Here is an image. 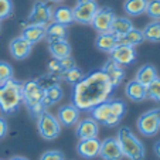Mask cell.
<instances>
[{
  "label": "cell",
  "instance_id": "21",
  "mask_svg": "<svg viewBox=\"0 0 160 160\" xmlns=\"http://www.w3.org/2000/svg\"><path fill=\"white\" fill-rule=\"evenodd\" d=\"M21 37L27 40L30 44H37L41 40L45 38V26H38V24H27L21 30Z\"/></svg>",
  "mask_w": 160,
  "mask_h": 160
},
{
  "label": "cell",
  "instance_id": "6",
  "mask_svg": "<svg viewBox=\"0 0 160 160\" xmlns=\"http://www.w3.org/2000/svg\"><path fill=\"white\" fill-rule=\"evenodd\" d=\"M138 130L142 136L152 138L160 132V106L146 111L136 121Z\"/></svg>",
  "mask_w": 160,
  "mask_h": 160
},
{
  "label": "cell",
  "instance_id": "33",
  "mask_svg": "<svg viewBox=\"0 0 160 160\" xmlns=\"http://www.w3.org/2000/svg\"><path fill=\"white\" fill-rule=\"evenodd\" d=\"M145 13L153 20H160V0H148Z\"/></svg>",
  "mask_w": 160,
  "mask_h": 160
},
{
  "label": "cell",
  "instance_id": "16",
  "mask_svg": "<svg viewBox=\"0 0 160 160\" xmlns=\"http://www.w3.org/2000/svg\"><path fill=\"white\" fill-rule=\"evenodd\" d=\"M99 148H101V140L98 138L82 139L77 145V153H78V156L84 157V159L91 160L99 156Z\"/></svg>",
  "mask_w": 160,
  "mask_h": 160
},
{
  "label": "cell",
  "instance_id": "30",
  "mask_svg": "<svg viewBox=\"0 0 160 160\" xmlns=\"http://www.w3.org/2000/svg\"><path fill=\"white\" fill-rule=\"evenodd\" d=\"M84 77H85V74L82 72V70L78 68L77 65L72 67V68H70V70L62 71V72L60 74V79H64V81H65L68 85H71V87L77 85Z\"/></svg>",
  "mask_w": 160,
  "mask_h": 160
},
{
  "label": "cell",
  "instance_id": "35",
  "mask_svg": "<svg viewBox=\"0 0 160 160\" xmlns=\"http://www.w3.org/2000/svg\"><path fill=\"white\" fill-rule=\"evenodd\" d=\"M38 160H65V154L61 150H45Z\"/></svg>",
  "mask_w": 160,
  "mask_h": 160
},
{
  "label": "cell",
  "instance_id": "18",
  "mask_svg": "<svg viewBox=\"0 0 160 160\" xmlns=\"http://www.w3.org/2000/svg\"><path fill=\"white\" fill-rule=\"evenodd\" d=\"M64 98V91L58 82H52L50 85L44 87V94H42V103L45 108L52 106L58 103Z\"/></svg>",
  "mask_w": 160,
  "mask_h": 160
},
{
  "label": "cell",
  "instance_id": "7",
  "mask_svg": "<svg viewBox=\"0 0 160 160\" xmlns=\"http://www.w3.org/2000/svg\"><path fill=\"white\" fill-rule=\"evenodd\" d=\"M37 129L44 140H55L61 135V125L58 119L47 111L37 118Z\"/></svg>",
  "mask_w": 160,
  "mask_h": 160
},
{
  "label": "cell",
  "instance_id": "10",
  "mask_svg": "<svg viewBox=\"0 0 160 160\" xmlns=\"http://www.w3.org/2000/svg\"><path fill=\"white\" fill-rule=\"evenodd\" d=\"M51 13L52 9L45 2H37L33 4L30 13H28L27 23L28 24L47 26L51 23Z\"/></svg>",
  "mask_w": 160,
  "mask_h": 160
},
{
  "label": "cell",
  "instance_id": "13",
  "mask_svg": "<svg viewBox=\"0 0 160 160\" xmlns=\"http://www.w3.org/2000/svg\"><path fill=\"white\" fill-rule=\"evenodd\" d=\"M99 157L102 160H122L123 159V152L121 149L116 138H106L103 142H101L99 148Z\"/></svg>",
  "mask_w": 160,
  "mask_h": 160
},
{
  "label": "cell",
  "instance_id": "22",
  "mask_svg": "<svg viewBox=\"0 0 160 160\" xmlns=\"http://www.w3.org/2000/svg\"><path fill=\"white\" fill-rule=\"evenodd\" d=\"M118 45V38L109 31V33H101L98 34L97 40H95V47L102 52H111L112 50Z\"/></svg>",
  "mask_w": 160,
  "mask_h": 160
},
{
  "label": "cell",
  "instance_id": "9",
  "mask_svg": "<svg viewBox=\"0 0 160 160\" xmlns=\"http://www.w3.org/2000/svg\"><path fill=\"white\" fill-rule=\"evenodd\" d=\"M115 12L113 9L108 6H103V7H98L97 13H95L94 18H92V23L91 26L94 27V30L98 31V34L101 33H109L112 27V23L115 20Z\"/></svg>",
  "mask_w": 160,
  "mask_h": 160
},
{
  "label": "cell",
  "instance_id": "8",
  "mask_svg": "<svg viewBox=\"0 0 160 160\" xmlns=\"http://www.w3.org/2000/svg\"><path fill=\"white\" fill-rule=\"evenodd\" d=\"M97 10H98V3L95 0H77V4L72 9L74 21L84 26L91 24Z\"/></svg>",
  "mask_w": 160,
  "mask_h": 160
},
{
  "label": "cell",
  "instance_id": "24",
  "mask_svg": "<svg viewBox=\"0 0 160 160\" xmlns=\"http://www.w3.org/2000/svg\"><path fill=\"white\" fill-rule=\"evenodd\" d=\"M51 21L58 23V24H64V26H70L71 23H74V17H72V9L67 6H58L52 10L51 13Z\"/></svg>",
  "mask_w": 160,
  "mask_h": 160
},
{
  "label": "cell",
  "instance_id": "1",
  "mask_svg": "<svg viewBox=\"0 0 160 160\" xmlns=\"http://www.w3.org/2000/svg\"><path fill=\"white\" fill-rule=\"evenodd\" d=\"M115 88L102 70L87 74L77 85L71 87V103L81 112H89L92 108L112 97Z\"/></svg>",
  "mask_w": 160,
  "mask_h": 160
},
{
  "label": "cell",
  "instance_id": "4",
  "mask_svg": "<svg viewBox=\"0 0 160 160\" xmlns=\"http://www.w3.org/2000/svg\"><path fill=\"white\" fill-rule=\"evenodd\" d=\"M23 105L21 82L16 79L0 85V112L3 115H13Z\"/></svg>",
  "mask_w": 160,
  "mask_h": 160
},
{
  "label": "cell",
  "instance_id": "39",
  "mask_svg": "<svg viewBox=\"0 0 160 160\" xmlns=\"http://www.w3.org/2000/svg\"><path fill=\"white\" fill-rule=\"evenodd\" d=\"M9 160H30V159H27V157H24V156H13V157H10Z\"/></svg>",
  "mask_w": 160,
  "mask_h": 160
},
{
  "label": "cell",
  "instance_id": "2",
  "mask_svg": "<svg viewBox=\"0 0 160 160\" xmlns=\"http://www.w3.org/2000/svg\"><path fill=\"white\" fill-rule=\"evenodd\" d=\"M125 113H126V103L118 98L115 99L109 98L89 111L91 118L95 119L99 126L105 128H113L119 125Z\"/></svg>",
  "mask_w": 160,
  "mask_h": 160
},
{
  "label": "cell",
  "instance_id": "42",
  "mask_svg": "<svg viewBox=\"0 0 160 160\" xmlns=\"http://www.w3.org/2000/svg\"><path fill=\"white\" fill-rule=\"evenodd\" d=\"M0 160H2V159H0Z\"/></svg>",
  "mask_w": 160,
  "mask_h": 160
},
{
  "label": "cell",
  "instance_id": "40",
  "mask_svg": "<svg viewBox=\"0 0 160 160\" xmlns=\"http://www.w3.org/2000/svg\"><path fill=\"white\" fill-rule=\"evenodd\" d=\"M48 2H52V3H61V2H64V0H48Z\"/></svg>",
  "mask_w": 160,
  "mask_h": 160
},
{
  "label": "cell",
  "instance_id": "38",
  "mask_svg": "<svg viewBox=\"0 0 160 160\" xmlns=\"http://www.w3.org/2000/svg\"><path fill=\"white\" fill-rule=\"evenodd\" d=\"M153 152H154V154H156V156L160 159V139L154 142V145H153Z\"/></svg>",
  "mask_w": 160,
  "mask_h": 160
},
{
  "label": "cell",
  "instance_id": "34",
  "mask_svg": "<svg viewBox=\"0 0 160 160\" xmlns=\"http://www.w3.org/2000/svg\"><path fill=\"white\" fill-rule=\"evenodd\" d=\"M14 12L12 0H0V21L9 18Z\"/></svg>",
  "mask_w": 160,
  "mask_h": 160
},
{
  "label": "cell",
  "instance_id": "20",
  "mask_svg": "<svg viewBox=\"0 0 160 160\" xmlns=\"http://www.w3.org/2000/svg\"><path fill=\"white\" fill-rule=\"evenodd\" d=\"M125 94L132 102H143L148 99V89L145 85L138 82L136 79L128 82L126 88H125Z\"/></svg>",
  "mask_w": 160,
  "mask_h": 160
},
{
  "label": "cell",
  "instance_id": "11",
  "mask_svg": "<svg viewBox=\"0 0 160 160\" xmlns=\"http://www.w3.org/2000/svg\"><path fill=\"white\" fill-rule=\"evenodd\" d=\"M111 60L113 62L119 64L121 67H126V65H132L138 58L135 47H130L126 44H118L115 48L109 52Z\"/></svg>",
  "mask_w": 160,
  "mask_h": 160
},
{
  "label": "cell",
  "instance_id": "5",
  "mask_svg": "<svg viewBox=\"0 0 160 160\" xmlns=\"http://www.w3.org/2000/svg\"><path fill=\"white\" fill-rule=\"evenodd\" d=\"M121 149L123 152V156L129 160H145L146 149L142 140L138 139V136L133 133V130L128 126L119 128L118 135H116Z\"/></svg>",
  "mask_w": 160,
  "mask_h": 160
},
{
  "label": "cell",
  "instance_id": "17",
  "mask_svg": "<svg viewBox=\"0 0 160 160\" xmlns=\"http://www.w3.org/2000/svg\"><path fill=\"white\" fill-rule=\"evenodd\" d=\"M102 71L105 72V75L108 77V79L111 81V84L113 88H118L119 85L123 82L125 77H126V72H125L123 67H121L119 64L113 62L111 58L103 64Z\"/></svg>",
  "mask_w": 160,
  "mask_h": 160
},
{
  "label": "cell",
  "instance_id": "3",
  "mask_svg": "<svg viewBox=\"0 0 160 160\" xmlns=\"http://www.w3.org/2000/svg\"><path fill=\"white\" fill-rule=\"evenodd\" d=\"M42 94H44V85L40 79H30L21 84L23 105L26 106L33 119H37L47 109L42 103Z\"/></svg>",
  "mask_w": 160,
  "mask_h": 160
},
{
  "label": "cell",
  "instance_id": "28",
  "mask_svg": "<svg viewBox=\"0 0 160 160\" xmlns=\"http://www.w3.org/2000/svg\"><path fill=\"white\" fill-rule=\"evenodd\" d=\"M143 41H145V38H143L142 30H138L135 27L130 31H128L125 36L118 38V44H126V45H130V47H136V45L142 44Z\"/></svg>",
  "mask_w": 160,
  "mask_h": 160
},
{
  "label": "cell",
  "instance_id": "37",
  "mask_svg": "<svg viewBox=\"0 0 160 160\" xmlns=\"http://www.w3.org/2000/svg\"><path fill=\"white\" fill-rule=\"evenodd\" d=\"M9 133V122L4 116H0V139H4Z\"/></svg>",
  "mask_w": 160,
  "mask_h": 160
},
{
  "label": "cell",
  "instance_id": "29",
  "mask_svg": "<svg viewBox=\"0 0 160 160\" xmlns=\"http://www.w3.org/2000/svg\"><path fill=\"white\" fill-rule=\"evenodd\" d=\"M145 41L160 42V20H153L142 30Z\"/></svg>",
  "mask_w": 160,
  "mask_h": 160
},
{
  "label": "cell",
  "instance_id": "27",
  "mask_svg": "<svg viewBox=\"0 0 160 160\" xmlns=\"http://www.w3.org/2000/svg\"><path fill=\"white\" fill-rule=\"evenodd\" d=\"M148 0H125L123 10L130 17H138L146 12Z\"/></svg>",
  "mask_w": 160,
  "mask_h": 160
},
{
  "label": "cell",
  "instance_id": "25",
  "mask_svg": "<svg viewBox=\"0 0 160 160\" xmlns=\"http://www.w3.org/2000/svg\"><path fill=\"white\" fill-rule=\"evenodd\" d=\"M67 36H68L67 26L58 24L54 21H51L50 24L45 26V38H47V41H50V40H62L67 38Z\"/></svg>",
  "mask_w": 160,
  "mask_h": 160
},
{
  "label": "cell",
  "instance_id": "32",
  "mask_svg": "<svg viewBox=\"0 0 160 160\" xmlns=\"http://www.w3.org/2000/svg\"><path fill=\"white\" fill-rule=\"evenodd\" d=\"M13 75H14V70L12 64H9L7 61H0V85L13 79Z\"/></svg>",
  "mask_w": 160,
  "mask_h": 160
},
{
  "label": "cell",
  "instance_id": "36",
  "mask_svg": "<svg viewBox=\"0 0 160 160\" xmlns=\"http://www.w3.org/2000/svg\"><path fill=\"white\" fill-rule=\"evenodd\" d=\"M60 61V65H61V70L65 71V70H70L72 67H75V60L72 57H67V58H62V60H58Z\"/></svg>",
  "mask_w": 160,
  "mask_h": 160
},
{
  "label": "cell",
  "instance_id": "31",
  "mask_svg": "<svg viewBox=\"0 0 160 160\" xmlns=\"http://www.w3.org/2000/svg\"><path fill=\"white\" fill-rule=\"evenodd\" d=\"M146 89H148V98L149 99L160 103V77H157L156 79H153V81L146 87Z\"/></svg>",
  "mask_w": 160,
  "mask_h": 160
},
{
  "label": "cell",
  "instance_id": "26",
  "mask_svg": "<svg viewBox=\"0 0 160 160\" xmlns=\"http://www.w3.org/2000/svg\"><path fill=\"white\" fill-rule=\"evenodd\" d=\"M133 27H135V26H133V23L129 20V18L115 17V20L112 23V27H111V33L113 34L116 38H119V37L125 36L128 31H130Z\"/></svg>",
  "mask_w": 160,
  "mask_h": 160
},
{
  "label": "cell",
  "instance_id": "19",
  "mask_svg": "<svg viewBox=\"0 0 160 160\" xmlns=\"http://www.w3.org/2000/svg\"><path fill=\"white\" fill-rule=\"evenodd\" d=\"M48 51L52 58L62 60V58L71 57V44L67 41V38L62 40H50L48 41Z\"/></svg>",
  "mask_w": 160,
  "mask_h": 160
},
{
  "label": "cell",
  "instance_id": "15",
  "mask_svg": "<svg viewBox=\"0 0 160 160\" xmlns=\"http://www.w3.org/2000/svg\"><path fill=\"white\" fill-rule=\"evenodd\" d=\"M9 51H10V55H12L14 60H26L31 55V51H33V44L24 40L21 36L18 37H14V38L10 41L9 44Z\"/></svg>",
  "mask_w": 160,
  "mask_h": 160
},
{
  "label": "cell",
  "instance_id": "23",
  "mask_svg": "<svg viewBox=\"0 0 160 160\" xmlns=\"http://www.w3.org/2000/svg\"><path fill=\"white\" fill-rule=\"evenodd\" d=\"M157 70L156 67L152 65V64H145V65H142L138 70V72H136V77L135 79L138 82H140L142 85H145V87H148L149 84H150L153 79L157 78Z\"/></svg>",
  "mask_w": 160,
  "mask_h": 160
},
{
  "label": "cell",
  "instance_id": "14",
  "mask_svg": "<svg viewBox=\"0 0 160 160\" xmlns=\"http://www.w3.org/2000/svg\"><path fill=\"white\" fill-rule=\"evenodd\" d=\"M75 126V136L78 138V140L92 139V138H98V135H99V125L91 116L85 119H79V122Z\"/></svg>",
  "mask_w": 160,
  "mask_h": 160
},
{
  "label": "cell",
  "instance_id": "12",
  "mask_svg": "<svg viewBox=\"0 0 160 160\" xmlns=\"http://www.w3.org/2000/svg\"><path fill=\"white\" fill-rule=\"evenodd\" d=\"M55 118L58 119L61 126L71 128V126H75L79 122V119H81V111L75 105H72V103H67V105H62L58 108Z\"/></svg>",
  "mask_w": 160,
  "mask_h": 160
},
{
  "label": "cell",
  "instance_id": "41",
  "mask_svg": "<svg viewBox=\"0 0 160 160\" xmlns=\"http://www.w3.org/2000/svg\"><path fill=\"white\" fill-rule=\"evenodd\" d=\"M0 30H2V21H0Z\"/></svg>",
  "mask_w": 160,
  "mask_h": 160
}]
</instances>
